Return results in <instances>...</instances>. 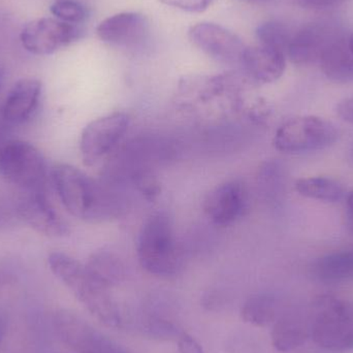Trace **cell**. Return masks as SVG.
Masks as SVG:
<instances>
[{
	"mask_svg": "<svg viewBox=\"0 0 353 353\" xmlns=\"http://www.w3.org/2000/svg\"><path fill=\"white\" fill-rule=\"evenodd\" d=\"M50 270L85 308L101 323L109 327H118L121 315L109 288L95 279L86 265L63 252H52L48 257Z\"/></svg>",
	"mask_w": 353,
	"mask_h": 353,
	"instance_id": "obj_1",
	"label": "cell"
},
{
	"mask_svg": "<svg viewBox=\"0 0 353 353\" xmlns=\"http://www.w3.org/2000/svg\"><path fill=\"white\" fill-rule=\"evenodd\" d=\"M137 254L143 269L152 275L172 277L180 271L182 255L169 215L157 213L145 222L139 234Z\"/></svg>",
	"mask_w": 353,
	"mask_h": 353,
	"instance_id": "obj_2",
	"label": "cell"
},
{
	"mask_svg": "<svg viewBox=\"0 0 353 353\" xmlns=\"http://www.w3.org/2000/svg\"><path fill=\"white\" fill-rule=\"evenodd\" d=\"M52 180L62 205L74 217L94 222L107 215V194L80 170L61 163L52 170Z\"/></svg>",
	"mask_w": 353,
	"mask_h": 353,
	"instance_id": "obj_3",
	"label": "cell"
},
{
	"mask_svg": "<svg viewBox=\"0 0 353 353\" xmlns=\"http://www.w3.org/2000/svg\"><path fill=\"white\" fill-rule=\"evenodd\" d=\"M310 315L309 330L316 345L333 352L353 350V302L321 296L313 303Z\"/></svg>",
	"mask_w": 353,
	"mask_h": 353,
	"instance_id": "obj_4",
	"label": "cell"
},
{
	"mask_svg": "<svg viewBox=\"0 0 353 353\" xmlns=\"http://www.w3.org/2000/svg\"><path fill=\"white\" fill-rule=\"evenodd\" d=\"M339 132L332 122L315 116H301L284 122L274 137V147L280 152H312L337 142Z\"/></svg>",
	"mask_w": 353,
	"mask_h": 353,
	"instance_id": "obj_5",
	"label": "cell"
},
{
	"mask_svg": "<svg viewBox=\"0 0 353 353\" xmlns=\"http://www.w3.org/2000/svg\"><path fill=\"white\" fill-rule=\"evenodd\" d=\"M0 173L27 191H43L47 163L41 151L30 143L10 141L0 148Z\"/></svg>",
	"mask_w": 353,
	"mask_h": 353,
	"instance_id": "obj_6",
	"label": "cell"
},
{
	"mask_svg": "<svg viewBox=\"0 0 353 353\" xmlns=\"http://www.w3.org/2000/svg\"><path fill=\"white\" fill-rule=\"evenodd\" d=\"M53 323L58 337L76 353H132L72 311H57Z\"/></svg>",
	"mask_w": 353,
	"mask_h": 353,
	"instance_id": "obj_7",
	"label": "cell"
},
{
	"mask_svg": "<svg viewBox=\"0 0 353 353\" xmlns=\"http://www.w3.org/2000/svg\"><path fill=\"white\" fill-rule=\"evenodd\" d=\"M130 124V116L123 112L109 114L90 122L81 136L80 151L84 165H94L111 152L125 136Z\"/></svg>",
	"mask_w": 353,
	"mask_h": 353,
	"instance_id": "obj_8",
	"label": "cell"
},
{
	"mask_svg": "<svg viewBox=\"0 0 353 353\" xmlns=\"http://www.w3.org/2000/svg\"><path fill=\"white\" fill-rule=\"evenodd\" d=\"M79 25L58 19L41 18L31 21L23 28L21 43L26 51L35 55H51L82 37Z\"/></svg>",
	"mask_w": 353,
	"mask_h": 353,
	"instance_id": "obj_9",
	"label": "cell"
},
{
	"mask_svg": "<svg viewBox=\"0 0 353 353\" xmlns=\"http://www.w3.org/2000/svg\"><path fill=\"white\" fill-rule=\"evenodd\" d=\"M191 43L205 55L222 63H240L246 45L236 33L219 24L201 22L188 31Z\"/></svg>",
	"mask_w": 353,
	"mask_h": 353,
	"instance_id": "obj_10",
	"label": "cell"
},
{
	"mask_svg": "<svg viewBox=\"0 0 353 353\" xmlns=\"http://www.w3.org/2000/svg\"><path fill=\"white\" fill-rule=\"evenodd\" d=\"M17 217L43 236L63 238L70 234L65 220L54 209L43 191H27L16 203Z\"/></svg>",
	"mask_w": 353,
	"mask_h": 353,
	"instance_id": "obj_11",
	"label": "cell"
},
{
	"mask_svg": "<svg viewBox=\"0 0 353 353\" xmlns=\"http://www.w3.org/2000/svg\"><path fill=\"white\" fill-rule=\"evenodd\" d=\"M150 31L145 14L125 12L114 14L99 23L97 33L101 41L115 47L134 48L142 45Z\"/></svg>",
	"mask_w": 353,
	"mask_h": 353,
	"instance_id": "obj_12",
	"label": "cell"
},
{
	"mask_svg": "<svg viewBox=\"0 0 353 353\" xmlns=\"http://www.w3.org/2000/svg\"><path fill=\"white\" fill-rule=\"evenodd\" d=\"M247 208V192L242 183L230 181L216 187L205 197L203 210L216 225L236 223Z\"/></svg>",
	"mask_w": 353,
	"mask_h": 353,
	"instance_id": "obj_13",
	"label": "cell"
},
{
	"mask_svg": "<svg viewBox=\"0 0 353 353\" xmlns=\"http://www.w3.org/2000/svg\"><path fill=\"white\" fill-rule=\"evenodd\" d=\"M338 37L337 31L325 23L305 25L292 35L286 56L298 65L319 62L323 52Z\"/></svg>",
	"mask_w": 353,
	"mask_h": 353,
	"instance_id": "obj_14",
	"label": "cell"
},
{
	"mask_svg": "<svg viewBox=\"0 0 353 353\" xmlns=\"http://www.w3.org/2000/svg\"><path fill=\"white\" fill-rule=\"evenodd\" d=\"M247 78L259 84H269L281 78L286 68V55L265 46L247 47L240 61Z\"/></svg>",
	"mask_w": 353,
	"mask_h": 353,
	"instance_id": "obj_15",
	"label": "cell"
},
{
	"mask_svg": "<svg viewBox=\"0 0 353 353\" xmlns=\"http://www.w3.org/2000/svg\"><path fill=\"white\" fill-rule=\"evenodd\" d=\"M41 83L35 79H22L12 86L4 101L2 115L10 124L24 123L39 107Z\"/></svg>",
	"mask_w": 353,
	"mask_h": 353,
	"instance_id": "obj_16",
	"label": "cell"
},
{
	"mask_svg": "<svg viewBox=\"0 0 353 353\" xmlns=\"http://www.w3.org/2000/svg\"><path fill=\"white\" fill-rule=\"evenodd\" d=\"M319 64L330 80L337 83L353 82V54L348 39L339 37L334 41L323 52Z\"/></svg>",
	"mask_w": 353,
	"mask_h": 353,
	"instance_id": "obj_17",
	"label": "cell"
},
{
	"mask_svg": "<svg viewBox=\"0 0 353 353\" xmlns=\"http://www.w3.org/2000/svg\"><path fill=\"white\" fill-rule=\"evenodd\" d=\"M310 336L309 325L298 315L286 313L274 323L272 344L280 352H288L302 346Z\"/></svg>",
	"mask_w": 353,
	"mask_h": 353,
	"instance_id": "obj_18",
	"label": "cell"
},
{
	"mask_svg": "<svg viewBox=\"0 0 353 353\" xmlns=\"http://www.w3.org/2000/svg\"><path fill=\"white\" fill-rule=\"evenodd\" d=\"M170 312L171 309H165L163 303L149 304L141 314L140 325L143 331L157 339H178L183 331Z\"/></svg>",
	"mask_w": 353,
	"mask_h": 353,
	"instance_id": "obj_19",
	"label": "cell"
},
{
	"mask_svg": "<svg viewBox=\"0 0 353 353\" xmlns=\"http://www.w3.org/2000/svg\"><path fill=\"white\" fill-rule=\"evenodd\" d=\"M317 279L338 283L353 277V249L336 251L321 257L313 267Z\"/></svg>",
	"mask_w": 353,
	"mask_h": 353,
	"instance_id": "obj_20",
	"label": "cell"
},
{
	"mask_svg": "<svg viewBox=\"0 0 353 353\" xmlns=\"http://www.w3.org/2000/svg\"><path fill=\"white\" fill-rule=\"evenodd\" d=\"M86 267L91 275L108 288L118 285L125 278L123 261L115 253L105 249L93 253Z\"/></svg>",
	"mask_w": 353,
	"mask_h": 353,
	"instance_id": "obj_21",
	"label": "cell"
},
{
	"mask_svg": "<svg viewBox=\"0 0 353 353\" xmlns=\"http://www.w3.org/2000/svg\"><path fill=\"white\" fill-rule=\"evenodd\" d=\"M296 192L302 196L316 201L336 203L345 195V188L341 183L327 176H308L299 179L294 184Z\"/></svg>",
	"mask_w": 353,
	"mask_h": 353,
	"instance_id": "obj_22",
	"label": "cell"
},
{
	"mask_svg": "<svg viewBox=\"0 0 353 353\" xmlns=\"http://www.w3.org/2000/svg\"><path fill=\"white\" fill-rule=\"evenodd\" d=\"M241 313L245 323L254 327H268L277 319V301L272 294H254L245 302Z\"/></svg>",
	"mask_w": 353,
	"mask_h": 353,
	"instance_id": "obj_23",
	"label": "cell"
},
{
	"mask_svg": "<svg viewBox=\"0 0 353 353\" xmlns=\"http://www.w3.org/2000/svg\"><path fill=\"white\" fill-rule=\"evenodd\" d=\"M256 37L259 45L278 50L285 54L292 39L290 28L279 21H268L259 25L256 29Z\"/></svg>",
	"mask_w": 353,
	"mask_h": 353,
	"instance_id": "obj_24",
	"label": "cell"
},
{
	"mask_svg": "<svg viewBox=\"0 0 353 353\" xmlns=\"http://www.w3.org/2000/svg\"><path fill=\"white\" fill-rule=\"evenodd\" d=\"M51 12L56 19L70 24L79 25L86 20V8L74 0H58L51 6Z\"/></svg>",
	"mask_w": 353,
	"mask_h": 353,
	"instance_id": "obj_25",
	"label": "cell"
},
{
	"mask_svg": "<svg viewBox=\"0 0 353 353\" xmlns=\"http://www.w3.org/2000/svg\"><path fill=\"white\" fill-rule=\"evenodd\" d=\"M134 185L137 189L142 193L143 196L148 201H152L159 196L161 192V186L157 176L148 172H141L134 176Z\"/></svg>",
	"mask_w": 353,
	"mask_h": 353,
	"instance_id": "obj_26",
	"label": "cell"
},
{
	"mask_svg": "<svg viewBox=\"0 0 353 353\" xmlns=\"http://www.w3.org/2000/svg\"><path fill=\"white\" fill-rule=\"evenodd\" d=\"M163 4L188 12H203L213 3L214 0H159Z\"/></svg>",
	"mask_w": 353,
	"mask_h": 353,
	"instance_id": "obj_27",
	"label": "cell"
},
{
	"mask_svg": "<svg viewBox=\"0 0 353 353\" xmlns=\"http://www.w3.org/2000/svg\"><path fill=\"white\" fill-rule=\"evenodd\" d=\"M178 348L180 353H203V347L201 344L189 334L182 332L179 336Z\"/></svg>",
	"mask_w": 353,
	"mask_h": 353,
	"instance_id": "obj_28",
	"label": "cell"
},
{
	"mask_svg": "<svg viewBox=\"0 0 353 353\" xmlns=\"http://www.w3.org/2000/svg\"><path fill=\"white\" fill-rule=\"evenodd\" d=\"M337 114L344 121L353 124V97L343 99L337 105Z\"/></svg>",
	"mask_w": 353,
	"mask_h": 353,
	"instance_id": "obj_29",
	"label": "cell"
},
{
	"mask_svg": "<svg viewBox=\"0 0 353 353\" xmlns=\"http://www.w3.org/2000/svg\"><path fill=\"white\" fill-rule=\"evenodd\" d=\"M16 217L17 215L14 210L12 212V210L0 205V230L8 228V225L12 224Z\"/></svg>",
	"mask_w": 353,
	"mask_h": 353,
	"instance_id": "obj_30",
	"label": "cell"
},
{
	"mask_svg": "<svg viewBox=\"0 0 353 353\" xmlns=\"http://www.w3.org/2000/svg\"><path fill=\"white\" fill-rule=\"evenodd\" d=\"M306 6L314 8H327L339 3L341 0H303Z\"/></svg>",
	"mask_w": 353,
	"mask_h": 353,
	"instance_id": "obj_31",
	"label": "cell"
},
{
	"mask_svg": "<svg viewBox=\"0 0 353 353\" xmlns=\"http://www.w3.org/2000/svg\"><path fill=\"white\" fill-rule=\"evenodd\" d=\"M346 205H347L348 224L353 230V191L348 194Z\"/></svg>",
	"mask_w": 353,
	"mask_h": 353,
	"instance_id": "obj_32",
	"label": "cell"
},
{
	"mask_svg": "<svg viewBox=\"0 0 353 353\" xmlns=\"http://www.w3.org/2000/svg\"><path fill=\"white\" fill-rule=\"evenodd\" d=\"M4 82H6V70L3 66L0 65V95L3 90Z\"/></svg>",
	"mask_w": 353,
	"mask_h": 353,
	"instance_id": "obj_33",
	"label": "cell"
},
{
	"mask_svg": "<svg viewBox=\"0 0 353 353\" xmlns=\"http://www.w3.org/2000/svg\"><path fill=\"white\" fill-rule=\"evenodd\" d=\"M6 282H8V279H6V276L0 274V292H1V290H3L4 286H6Z\"/></svg>",
	"mask_w": 353,
	"mask_h": 353,
	"instance_id": "obj_34",
	"label": "cell"
},
{
	"mask_svg": "<svg viewBox=\"0 0 353 353\" xmlns=\"http://www.w3.org/2000/svg\"><path fill=\"white\" fill-rule=\"evenodd\" d=\"M348 45H350V50H352L353 54V32L350 37H348Z\"/></svg>",
	"mask_w": 353,
	"mask_h": 353,
	"instance_id": "obj_35",
	"label": "cell"
},
{
	"mask_svg": "<svg viewBox=\"0 0 353 353\" xmlns=\"http://www.w3.org/2000/svg\"><path fill=\"white\" fill-rule=\"evenodd\" d=\"M249 1H261V0H249Z\"/></svg>",
	"mask_w": 353,
	"mask_h": 353,
	"instance_id": "obj_36",
	"label": "cell"
},
{
	"mask_svg": "<svg viewBox=\"0 0 353 353\" xmlns=\"http://www.w3.org/2000/svg\"><path fill=\"white\" fill-rule=\"evenodd\" d=\"M55 1H58V0H55Z\"/></svg>",
	"mask_w": 353,
	"mask_h": 353,
	"instance_id": "obj_37",
	"label": "cell"
},
{
	"mask_svg": "<svg viewBox=\"0 0 353 353\" xmlns=\"http://www.w3.org/2000/svg\"><path fill=\"white\" fill-rule=\"evenodd\" d=\"M0 337H1V335H0Z\"/></svg>",
	"mask_w": 353,
	"mask_h": 353,
	"instance_id": "obj_38",
	"label": "cell"
}]
</instances>
